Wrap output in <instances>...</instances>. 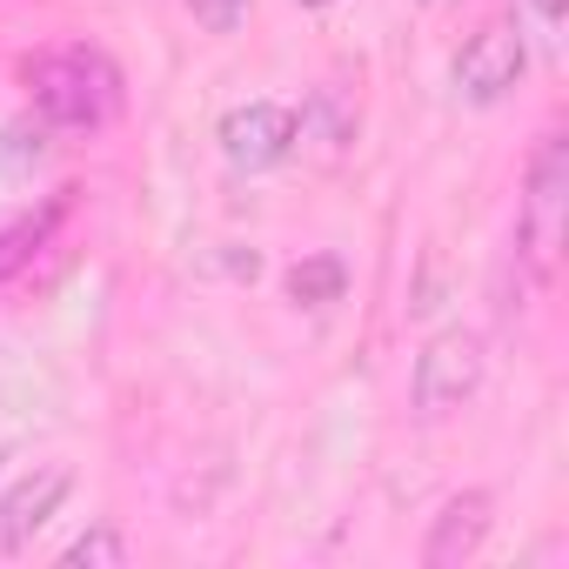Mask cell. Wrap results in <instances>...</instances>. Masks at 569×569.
<instances>
[{
  "label": "cell",
  "instance_id": "obj_13",
  "mask_svg": "<svg viewBox=\"0 0 569 569\" xmlns=\"http://www.w3.org/2000/svg\"><path fill=\"white\" fill-rule=\"evenodd\" d=\"M302 8H336V0H302Z\"/></svg>",
  "mask_w": 569,
  "mask_h": 569
},
{
  "label": "cell",
  "instance_id": "obj_8",
  "mask_svg": "<svg viewBox=\"0 0 569 569\" xmlns=\"http://www.w3.org/2000/svg\"><path fill=\"white\" fill-rule=\"evenodd\" d=\"M68 194L74 188H61V194H48L41 208H28V214H14L8 228H0V281L8 274H21L48 241H54V228H61V214H68Z\"/></svg>",
  "mask_w": 569,
  "mask_h": 569
},
{
  "label": "cell",
  "instance_id": "obj_5",
  "mask_svg": "<svg viewBox=\"0 0 569 569\" xmlns=\"http://www.w3.org/2000/svg\"><path fill=\"white\" fill-rule=\"evenodd\" d=\"M214 141H221L228 168L261 174V168H281V161L296 154L302 121H296V108H281V101H241V108H228V114H221Z\"/></svg>",
  "mask_w": 569,
  "mask_h": 569
},
{
  "label": "cell",
  "instance_id": "obj_14",
  "mask_svg": "<svg viewBox=\"0 0 569 569\" xmlns=\"http://www.w3.org/2000/svg\"><path fill=\"white\" fill-rule=\"evenodd\" d=\"M422 8H449V0H422Z\"/></svg>",
  "mask_w": 569,
  "mask_h": 569
},
{
  "label": "cell",
  "instance_id": "obj_3",
  "mask_svg": "<svg viewBox=\"0 0 569 569\" xmlns=\"http://www.w3.org/2000/svg\"><path fill=\"white\" fill-rule=\"evenodd\" d=\"M482 376H489V342L476 336V329H436L429 342H422V356H416V369H409V402H416V416H456L462 402H476V389H482Z\"/></svg>",
  "mask_w": 569,
  "mask_h": 569
},
{
  "label": "cell",
  "instance_id": "obj_2",
  "mask_svg": "<svg viewBox=\"0 0 569 569\" xmlns=\"http://www.w3.org/2000/svg\"><path fill=\"white\" fill-rule=\"evenodd\" d=\"M562 234H569V134L549 128L522 168V201H516V254L529 261L536 281L556 274Z\"/></svg>",
  "mask_w": 569,
  "mask_h": 569
},
{
  "label": "cell",
  "instance_id": "obj_15",
  "mask_svg": "<svg viewBox=\"0 0 569 569\" xmlns=\"http://www.w3.org/2000/svg\"><path fill=\"white\" fill-rule=\"evenodd\" d=\"M0 469H8V449H0Z\"/></svg>",
  "mask_w": 569,
  "mask_h": 569
},
{
  "label": "cell",
  "instance_id": "obj_11",
  "mask_svg": "<svg viewBox=\"0 0 569 569\" xmlns=\"http://www.w3.org/2000/svg\"><path fill=\"white\" fill-rule=\"evenodd\" d=\"M188 14H194V28H208V34H234V28L248 21V0H188Z\"/></svg>",
  "mask_w": 569,
  "mask_h": 569
},
{
  "label": "cell",
  "instance_id": "obj_9",
  "mask_svg": "<svg viewBox=\"0 0 569 569\" xmlns=\"http://www.w3.org/2000/svg\"><path fill=\"white\" fill-rule=\"evenodd\" d=\"M342 289H349L342 254H302L289 268V302L296 309H329V302H342Z\"/></svg>",
  "mask_w": 569,
  "mask_h": 569
},
{
  "label": "cell",
  "instance_id": "obj_4",
  "mask_svg": "<svg viewBox=\"0 0 569 569\" xmlns=\"http://www.w3.org/2000/svg\"><path fill=\"white\" fill-rule=\"evenodd\" d=\"M522 68H529L522 21H516V14H496V21H482V28L462 41V54H456V94H462L469 108H496V101L522 81Z\"/></svg>",
  "mask_w": 569,
  "mask_h": 569
},
{
  "label": "cell",
  "instance_id": "obj_7",
  "mask_svg": "<svg viewBox=\"0 0 569 569\" xmlns=\"http://www.w3.org/2000/svg\"><path fill=\"white\" fill-rule=\"evenodd\" d=\"M489 522H496V496H489V489H456V496L436 509L429 536H422V569H456V562H469V556L489 542Z\"/></svg>",
  "mask_w": 569,
  "mask_h": 569
},
{
  "label": "cell",
  "instance_id": "obj_12",
  "mask_svg": "<svg viewBox=\"0 0 569 569\" xmlns=\"http://www.w3.org/2000/svg\"><path fill=\"white\" fill-rule=\"evenodd\" d=\"M536 21L556 34V28H562V0H536Z\"/></svg>",
  "mask_w": 569,
  "mask_h": 569
},
{
  "label": "cell",
  "instance_id": "obj_6",
  "mask_svg": "<svg viewBox=\"0 0 569 569\" xmlns=\"http://www.w3.org/2000/svg\"><path fill=\"white\" fill-rule=\"evenodd\" d=\"M68 489H74L68 469H34V476H21V482L0 489V562H14V556L61 516Z\"/></svg>",
  "mask_w": 569,
  "mask_h": 569
},
{
  "label": "cell",
  "instance_id": "obj_10",
  "mask_svg": "<svg viewBox=\"0 0 569 569\" xmlns=\"http://www.w3.org/2000/svg\"><path fill=\"white\" fill-rule=\"evenodd\" d=\"M61 562H68V569H81V562H108V569H121V562H128V536H121L114 522H94L88 536H74V542L61 549Z\"/></svg>",
  "mask_w": 569,
  "mask_h": 569
},
{
  "label": "cell",
  "instance_id": "obj_1",
  "mask_svg": "<svg viewBox=\"0 0 569 569\" xmlns=\"http://www.w3.org/2000/svg\"><path fill=\"white\" fill-rule=\"evenodd\" d=\"M28 94H34V121L61 128V134H94L121 114V68L101 48H54L41 61H28Z\"/></svg>",
  "mask_w": 569,
  "mask_h": 569
}]
</instances>
